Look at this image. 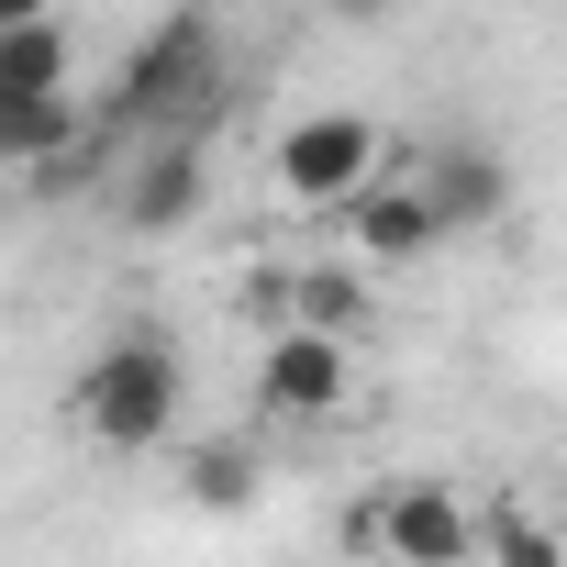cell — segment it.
I'll list each match as a JSON object with an SVG mask.
<instances>
[{
    "instance_id": "1",
    "label": "cell",
    "mask_w": 567,
    "mask_h": 567,
    "mask_svg": "<svg viewBox=\"0 0 567 567\" xmlns=\"http://www.w3.org/2000/svg\"><path fill=\"white\" fill-rule=\"evenodd\" d=\"M234 101V68H223V23L212 12H167L134 56H123V79H112V101H101V134H145V145H200V123Z\"/></svg>"
},
{
    "instance_id": "2",
    "label": "cell",
    "mask_w": 567,
    "mask_h": 567,
    "mask_svg": "<svg viewBox=\"0 0 567 567\" xmlns=\"http://www.w3.org/2000/svg\"><path fill=\"white\" fill-rule=\"evenodd\" d=\"M178 390H189V368H178L167 334H112V346L90 357V379H79V423H90L112 456H145V445H167Z\"/></svg>"
},
{
    "instance_id": "3",
    "label": "cell",
    "mask_w": 567,
    "mask_h": 567,
    "mask_svg": "<svg viewBox=\"0 0 567 567\" xmlns=\"http://www.w3.org/2000/svg\"><path fill=\"white\" fill-rule=\"evenodd\" d=\"M278 189H290V200H334V212H357V200L379 189V123H357V112H312V123H290V134H278Z\"/></svg>"
},
{
    "instance_id": "4",
    "label": "cell",
    "mask_w": 567,
    "mask_h": 567,
    "mask_svg": "<svg viewBox=\"0 0 567 567\" xmlns=\"http://www.w3.org/2000/svg\"><path fill=\"white\" fill-rule=\"evenodd\" d=\"M412 189L434 200V223H445V234H467V223H501V212H512V167H501L489 145H434V156L412 167Z\"/></svg>"
},
{
    "instance_id": "5",
    "label": "cell",
    "mask_w": 567,
    "mask_h": 567,
    "mask_svg": "<svg viewBox=\"0 0 567 567\" xmlns=\"http://www.w3.org/2000/svg\"><path fill=\"white\" fill-rule=\"evenodd\" d=\"M200 145H145L134 167H123V223L134 234H178L189 212H200Z\"/></svg>"
},
{
    "instance_id": "6",
    "label": "cell",
    "mask_w": 567,
    "mask_h": 567,
    "mask_svg": "<svg viewBox=\"0 0 567 567\" xmlns=\"http://www.w3.org/2000/svg\"><path fill=\"white\" fill-rule=\"evenodd\" d=\"M379 545H390L401 567H456V556L478 545V523H467L445 489H390V501H379Z\"/></svg>"
},
{
    "instance_id": "7",
    "label": "cell",
    "mask_w": 567,
    "mask_h": 567,
    "mask_svg": "<svg viewBox=\"0 0 567 567\" xmlns=\"http://www.w3.org/2000/svg\"><path fill=\"white\" fill-rule=\"evenodd\" d=\"M346 234H357V256H379V267H412V256H423L445 223H434V200H423V189H412V167H401V178H379V189L346 212Z\"/></svg>"
},
{
    "instance_id": "8",
    "label": "cell",
    "mask_w": 567,
    "mask_h": 567,
    "mask_svg": "<svg viewBox=\"0 0 567 567\" xmlns=\"http://www.w3.org/2000/svg\"><path fill=\"white\" fill-rule=\"evenodd\" d=\"M256 390H267V412H334V401H346V346H323V334H278L267 368H256Z\"/></svg>"
},
{
    "instance_id": "9",
    "label": "cell",
    "mask_w": 567,
    "mask_h": 567,
    "mask_svg": "<svg viewBox=\"0 0 567 567\" xmlns=\"http://www.w3.org/2000/svg\"><path fill=\"white\" fill-rule=\"evenodd\" d=\"M68 23L45 12V23H12V34H0V101H56L68 90Z\"/></svg>"
},
{
    "instance_id": "10",
    "label": "cell",
    "mask_w": 567,
    "mask_h": 567,
    "mask_svg": "<svg viewBox=\"0 0 567 567\" xmlns=\"http://www.w3.org/2000/svg\"><path fill=\"white\" fill-rule=\"evenodd\" d=\"M357 323H368V278H357V267H301V278H290V334L346 346Z\"/></svg>"
},
{
    "instance_id": "11",
    "label": "cell",
    "mask_w": 567,
    "mask_h": 567,
    "mask_svg": "<svg viewBox=\"0 0 567 567\" xmlns=\"http://www.w3.org/2000/svg\"><path fill=\"white\" fill-rule=\"evenodd\" d=\"M79 145V101H0V167H68Z\"/></svg>"
},
{
    "instance_id": "12",
    "label": "cell",
    "mask_w": 567,
    "mask_h": 567,
    "mask_svg": "<svg viewBox=\"0 0 567 567\" xmlns=\"http://www.w3.org/2000/svg\"><path fill=\"white\" fill-rule=\"evenodd\" d=\"M189 501H200V512H245V501H256V456H245L234 434L200 445V456H189Z\"/></svg>"
},
{
    "instance_id": "13",
    "label": "cell",
    "mask_w": 567,
    "mask_h": 567,
    "mask_svg": "<svg viewBox=\"0 0 567 567\" xmlns=\"http://www.w3.org/2000/svg\"><path fill=\"white\" fill-rule=\"evenodd\" d=\"M478 545H489L501 567H567V545H556V534H545L534 512H512V501H501V512L478 523Z\"/></svg>"
}]
</instances>
